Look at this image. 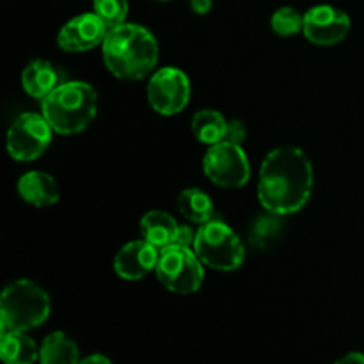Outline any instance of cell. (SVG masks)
Instances as JSON below:
<instances>
[{"label":"cell","mask_w":364,"mask_h":364,"mask_svg":"<svg viewBox=\"0 0 364 364\" xmlns=\"http://www.w3.org/2000/svg\"><path fill=\"white\" fill-rule=\"evenodd\" d=\"M313 166L297 146H279L265 156L259 169L258 199L270 215H290L309 201Z\"/></svg>","instance_id":"6da1fadb"},{"label":"cell","mask_w":364,"mask_h":364,"mask_svg":"<svg viewBox=\"0 0 364 364\" xmlns=\"http://www.w3.org/2000/svg\"><path fill=\"white\" fill-rule=\"evenodd\" d=\"M102 52L107 70L121 80H141L153 73L159 63V41L148 28L137 23L110 28Z\"/></svg>","instance_id":"7a4b0ae2"},{"label":"cell","mask_w":364,"mask_h":364,"mask_svg":"<svg viewBox=\"0 0 364 364\" xmlns=\"http://www.w3.org/2000/svg\"><path fill=\"white\" fill-rule=\"evenodd\" d=\"M98 112V95L87 82L73 80L57 85L41 100V114L53 132L73 135L85 130Z\"/></svg>","instance_id":"3957f363"},{"label":"cell","mask_w":364,"mask_h":364,"mask_svg":"<svg viewBox=\"0 0 364 364\" xmlns=\"http://www.w3.org/2000/svg\"><path fill=\"white\" fill-rule=\"evenodd\" d=\"M50 316V297L31 279H16L7 284L0 297V331L36 329Z\"/></svg>","instance_id":"277c9868"},{"label":"cell","mask_w":364,"mask_h":364,"mask_svg":"<svg viewBox=\"0 0 364 364\" xmlns=\"http://www.w3.org/2000/svg\"><path fill=\"white\" fill-rule=\"evenodd\" d=\"M194 251L205 265L220 272H231L242 267L245 249L238 235L220 220L201 224L194 237Z\"/></svg>","instance_id":"5b68a950"},{"label":"cell","mask_w":364,"mask_h":364,"mask_svg":"<svg viewBox=\"0 0 364 364\" xmlns=\"http://www.w3.org/2000/svg\"><path fill=\"white\" fill-rule=\"evenodd\" d=\"M155 272L160 283L178 295L196 294L205 279L203 262L187 245L173 244L160 249Z\"/></svg>","instance_id":"8992f818"},{"label":"cell","mask_w":364,"mask_h":364,"mask_svg":"<svg viewBox=\"0 0 364 364\" xmlns=\"http://www.w3.org/2000/svg\"><path fill=\"white\" fill-rule=\"evenodd\" d=\"M53 128L43 114H20L7 130V153L18 162L39 159L52 142Z\"/></svg>","instance_id":"52a82bcc"},{"label":"cell","mask_w":364,"mask_h":364,"mask_svg":"<svg viewBox=\"0 0 364 364\" xmlns=\"http://www.w3.org/2000/svg\"><path fill=\"white\" fill-rule=\"evenodd\" d=\"M203 171L223 188L244 187L251 178V166L242 146L226 141L210 146L203 159Z\"/></svg>","instance_id":"ba28073f"},{"label":"cell","mask_w":364,"mask_h":364,"mask_svg":"<svg viewBox=\"0 0 364 364\" xmlns=\"http://www.w3.org/2000/svg\"><path fill=\"white\" fill-rule=\"evenodd\" d=\"M191 100V82L178 68H162L153 73L148 84V102L156 114H180Z\"/></svg>","instance_id":"9c48e42d"},{"label":"cell","mask_w":364,"mask_h":364,"mask_svg":"<svg viewBox=\"0 0 364 364\" xmlns=\"http://www.w3.org/2000/svg\"><path fill=\"white\" fill-rule=\"evenodd\" d=\"M350 31V18L345 11L329 4L311 7L304 14L306 39L313 45L333 46L343 41Z\"/></svg>","instance_id":"30bf717a"},{"label":"cell","mask_w":364,"mask_h":364,"mask_svg":"<svg viewBox=\"0 0 364 364\" xmlns=\"http://www.w3.org/2000/svg\"><path fill=\"white\" fill-rule=\"evenodd\" d=\"M109 27L96 13L78 14L60 28L57 45L66 52H87L103 45Z\"/></svg>","instance_id":"8fae6325"},{"label":"cell","mask_w":364,"mask_h":364,"mask_svg":"<svg viewBox=\"0 0 364 364\" xmlns=\"http://www.w3.org/2000/svg\"><path fill=\"white\" fill-rule=\"evenodd\" d=\"M160 249L142 240L128 242L114 258V270L127 281H139L156 269Z\"/></svg>","instance_id":"7c38bea8"},{"label":"cell","mask_w":364,"mask_h":364,"mask_svg":"<svg viewBox=\"0 0 364 364\" xmlns=\"http://www.w3.org/2000/svg\"><path fill=\"white\" fill-rule=\"evenodd\" d=\"M18 194L32 206H52L59 201V187L53 176L43 171H28L18 180Z\"/></svg>","instance_id":"4fadbf2b"},{"label":"cell","mask_w":364,"mask_h":364,"mask_svg":"<svg viewBox=\"0 0 364 364\" xmlns=\"http://www.w3.org/2000/svg\"><path fill=\"white\" fill-rule=\"evenodd\" d=\"M21 85L28 96L43 100L59 85V73L50 60L36 59L25 66Z\"/></svg>","instance_id":"5bb4252c"},{"label":"cell","mask_w":364,"mask_h":364,"mask_svg":"<svg viewBox=\"0 0 364 364\" xmlns=\"http://www.w3.org/2000/svg\"><path fill=\"white\" fill-rule=\"evenodd\" d=\"M180 226L171 213L162 210H151L141 219V235L146 242L164 249L176 242Z\"/></svg>","instance_id":"9a60e30c"},{"label":"cell","mask_w":364,"mask_h":364,"mask_svg":"<svg viewBox=\"0 0 364 364\" xmlns=\"http://www.w3.org/2000/svg\"><path fill=\"white\" fill-rule=\"evenodd\" d=\"M0 358L4 364H34L39 348L23 331H9L0 336Z\"/></svg>","instance_id":"2e32d148"},{"label":"cell","mask_w":364,"mask_h":364,"mask_svg":"<svg viewBox=\"0 0 364 364\" xmlns=\"http://www.w3.org/2000/svg\"><path fill=\"white\" fill-rule=\"evenodd\" d=\"M39 363L78 364L80 363V354H78L77 343L60 331L48 334L39 347Z\"/></svg>","instance_id":"e0dca14e"},{"label":"cell","mask_w":364,"mask_h":364,"mask_svg":"<svg viewBox=\"0 0 364 364\" xmlns=\"http://www.w3.org/2000/svg\"><path fill=\"white\" fill-rule=\"evenodd\" d=\"M178 210L187 220L196 224H205L213 219V206L212 198L201 188H185L178 196Z\"/></svg>","instance_id":"ac0fdd59"},{"label":"cell","mask_w":364,"mask_h":364,"mask_svg":"<svg viewBox=\"0 0 364 364\" xmlns=\"http://www.w3.org/2000/svg\"><path fill=\"white\" fill-rule=\"evenodd\" d=\"M226 128L228 121L217 110H199L192 117V132H194V137L199 142H203V144L213 146L217 142H223L224 135H226Z\"/></svg>","instance_id":"d6986e66"},{"label":"cell","mask_w":364,"mask_h":364,"mask_svg":"<svg viewBox=\"0 0 364 364\" xmlns=\"http://www.w3.org/2000/svg\"><path fill=\"white\" fill-rule=\"evenodd\" d=\"M270 27L277 36H283V38L295 36L304 28V14L299 13L295 7H279L270 18Z\"/></svg>","instance_id":"ffe728a7"},{"label":"cell","mask_w":364,"mask_h":364,"mask_svg":"<svg viewBox=\"0 0 364 364\" xmlns=\"http://www.w3.org/2000/svg\"><path fill=\"white\" fill-rule=\"evenodd\" d=\"M92 13L98 14L110 31L123 25L127 20L128 0H92Z\"/></svg>","instance_id":"44dd1931"},{"label":"cell","mask_w":364,"mask_h":364,"mask_svg":"<svg viewBox=\"0 0 364 364\" xmlns=\"http://www.w3.org/2000/svg\"><path fill=\"white\" fill-rule=\"evenodd\" d=\"M277 230H279V223L276 219H272V217L259 219L252 230V240H255V244L258 242L259 245H265L270 238H276Z\"/></svg>","instance_id":"7402d4cb"},{"label":"cell","mask_w":364,"mask_h":364,"mask_svg":"<svg viewBox=\"0 0 364 364\" xmlns=\"http://www.w3.org/2000/svg\"><path fill=\"white\" fill-rule=\"evenodd\" d=\"M247 137V128L242 121L238 119H231L228 121V128H226V135H224V141L231 142V144H240L245 141Z\"/></svg>","instance_id":"603a6c76"},{"label":"cell","mask_w":364,"mask_h":364,"mask_svg":"<svg viewBox=\"0 0 364 364\" xmlns=\"http://www.w3.org/2000/svg\"><path fill=\"white\" fill-rule=\"evenodd\" d=\"M194 237L196 235L192 233L191 228H185V226H180V231H178V237H176V242L174 244L176 245H191L194 244Z\"/></svg>","instance_id":"cb8c5ba5"},{"label":"cell","mask_w":364,"mask_h":364,"mask_svg":"<svg viewBox=\"0 0 364 364\" xmlns=\"http://www.w3.org/2000/svg\"><path fill=\"white\" fill-rule=\"evenodd\" d=\"M213 0H191V7L196 14H206L212 9Z\"/></svg>","instance_id":"d4e9b609"},{"label":"cell","mask_w":364,"mask_h":364,"mask_svg":"<svg viewBox=\"0 0 364 364\" xmlns=\"http://www.w3.org/2000/svg\"><path fill=\"white\" fill-rule=\"evenodd\" d=\"M336 364H364V354L361 352H350V354L343 355Z\"/></svg>","instance_id":"484cf974"},{"label":"cell","mask_w":364,"mask_h":364,"mask_svg":"<svg viewBox=\"0 0 364 364\" xmlns=\"http://www.w3.org/2000/svg\"><path fill=\"white\" fill-rule=\"evenodd\" d=\"M78 364H112V363H110V359L107 358V355L92 354V355H89V358L82 359Z\"/></svg>","instance_id":"4316f807"},{"label":"cell","mask_w":364,"mask_h":364,"mask_svg":"<svg viewBox=\"0 0 364 364\" xmlns=\"http://www.w3.org/2000/svg\"><path fill=\"white\" fill-rule=\"evenodd\" d=\"M159 2H169V0H159Z\"/></svg>","instance_id":"83f0119b"}]
</instances>
